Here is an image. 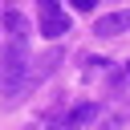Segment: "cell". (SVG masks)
I'll use <instances>...</instances> for the list:
<instances>
[{
  "instance_id": "cell-1",
  "label": "cell",
  "mask_w": 130,
  "mask_h": 130,
  "mask_svg": "<svg viewBox=\"0 0 130 130\" xmlns=\"http://www.w3.org/2000/svg\"><path fill=\"white\" fill-rule=\"evenodd\" d=\"M0 81H4L8 93L20 89V81H24V41H12L0 53Z\"/></svg>"
},
{
  "instance_id": "cell-2",
  "label": "cell",
  "mask_w": 130,
  "mask_h": 130,
  "mask_svg": "<svg viewBox=\"0 0 130 130\" xmlns=\"http://www.w3.org/2000/svg\"><path fill=\"white\" fill-rule=\"evenodd\" d=\"M37 12H41V32L49 41H57L61 32H69V16L61 12L57 0H37Z\"/></svg>"
},
{
  "instance_id": "cell-3",
  "label": "cell",
  "mask_w": 130,
  "mask_h": 130,
  "mask_svg": "<svg viewBox=\"0 0 130 130\" xmlns=\"http://www.w3.org/2000/svg\"><path fill=\"white\" fill-rule=\"evenodd\" d=\"M126 28H130V12H110V16H98V24H93L98 37H118Z\"/></svg>"
},
{
  "instance_id": "cell-4",
  "label": "cell",
  "mask_w": 130,
  "mask_h": 130,
  "mask_svg": "<svg viewBox=\"0 0 130 130\" xmlns=\"http://www.w3.org/2000/svg\"><path fill=\"white\" fill-rule=\"evenodd\" d=\"M8 28L16 32V41H24V37H28V24H24V16H20V12H8Z\"/></svg>"
},
{
  "instance_id": "cell-5",
  "label": "cell",
  "mask_w": 130,
  "mask_h": 130,
  "mask_svg": "<svg viewBox=\"0 0 130 130\" xmlns=\"http://www.w3.org/2000/svg\"><path fill=\"white\" fill-rule=\"evenodd\" d=\"M93 114H98V106H77V110H73V114H69L65 122H89Z\"/></svg>"
},
{
  "instance_id": "cell-6",
  "label": "cell",
  "mask_w": 130,
  "mask_h": 130,
  "mask_svg": "<svg viewBox=\"0 0 130 130\" xmlns=\"http://www.w3.org/2000/svg\"><path fill=\"white\" fill-rule=\"evenodd\" d=\"M93 4H98V0H73V8H77V12H89Z\"/></svg>"
},
{
  "instance_id": "cell-7",
  "label": "cell",
  "mask_w": 130,
  "mask_h": 130,
  "mask_svg": "<svg viewBox=\"0 0 130 130\" xmlns=\"http://www.w3.org/2000/svg\"><path fill=\"white\" fill-rule=\"evenodd\" d=\"M126 69H130V65H126Z\"/></svg>"
}]
</instances>
